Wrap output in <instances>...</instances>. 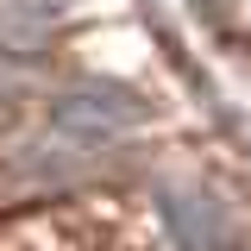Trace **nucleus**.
<instances>
[{"label": "nucleus", "instance_id": "f257e3e1", "mask_svg": "<svg viewBox=\"0 0 251 251\" xmlns=\"http://www.w3.org/2000/svg\"><path fill=\"white\" fill-rule=\"evenodd\" d=\"M138 126H145L138 94L120 88V82H107V75H88V82H75V88H63L50 100V132L69 151H82V157H100L113 145H126Z\"/></svg>", "mask_w": 251, "mask_h": 251}, {"label": "nucleus", "instance_id": "f03ea898", "mask_svg": "<svg viewBox=\"0 0 251 251\" xmlns=\"http://www.w3.org/2000/svg\"><path fill=\"white\" fill-rule=\"evenodd\" d=\"M157 207H163V226H170V239L182 251H226L232 245V214H226V201L207 195V188L195 182H170L157 195Z\"/></svg>", "mask_w": 251, "mask_h": 251}, {"label": "nucleus", "instance_id": "7ed1b4c3", "mask_svg": "<svg viewBox=\"0 0 251 251\" xmlns=\"http://www.w3.org/2000/svg\"><path fill=\"white\" fill-rule=\"evenodd\" d=\"M57 0H0V57H44L57 44Z\"/></svg>", "mask_w": 251, "mask_h": 251}, {"label": "nucleus", "instance_id": "20e7f679", "mask_svg": "<svg viewBox=\"0 0 251 251\" xmlns=\"http://www.w3.org/2000/svg\"><path fill=\"white\" fill-rule=\"evenodd\" d=\"M13 157H19V176H38V182H57V176H75V170L88 163L82 151H69V145H63L57 132H50V126H44L38 138H25V145H19Z\"/></svg>", "mask_w": 251, "mask_h": 251}, {"label": "nucleus", "instance_id": "39448f33", "mask_svg": "<svg viewBox=\"0 0 251 251\" xmlns=\"http://www.w3.org/2000/svg\"><path fill=\"white\" fill-rule=\"evenodd\" d=\"M13 94V63H0V100Z\"/></svg>", "mask_w": 251, "mask_h": 251}]
</instances>
